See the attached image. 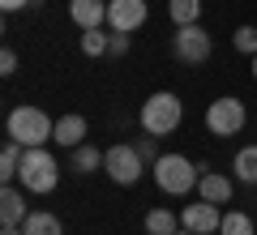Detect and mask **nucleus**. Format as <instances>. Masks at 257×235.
Wrapping results in <instances>:
<instances>
[{"label":"nucleus","instance_id":"bb28decb","mask_svg":"<svg viewBox=\"0 0 257 235\" xmlns=\"http://www.w3.org/2000/svg\"><path fill=\"white\" fill-rule=\"evenodd\" d=\"M0 235H26V231H22V226H5Z\"/></svg>","mask_w":257,"mask_h":235},{"label":"nucleus","instance_id":"20e7f679","mask_svg":"<svg viewBox=\"0 0 257 235\" xmlns=\"http://www.w3.org/2000/svg\"><path fill=\"white\" fill-rule=\"evenodd\" d=\"M180 120H184V103L176 99L172 90H159V94H150V99L142 103V128H146L150 137L176 133V128H180Z\"/></svg>","mask_w":257,"mask_h":235},{"label":"nucleus","instance_id":"39448f33","mask_svg":"<svg viewBox=\"0 0 257 235\" xmlns=\"http://www.w3.org/2000/svg\"><path fill=\"white\" fill-rule=\"evenodd\" d=\"M244 124H248V111H244V99H236V94H223L206 107V128L214 137H236Z\"/></svg>","mask_w":257,"mask_h":235},{"label":"nucleus","instance_id":"a878e982","mask_svg":"<svg viewBox=\"0 0 257 235\" xmlns=\"http://www.w3.org/2000/svg\"><path fill=\"white\" fill-rule=\"evenodd\" d=\"M22 5H30V0H0V9H5V13H18Z\"/></svg>","mask_w":257,"mask_h":235},{"label":"nucleus","instance_id":"f8f14e48","mask_svg":"<svg viewBox=\"0 0 257 235\" xmlns=\"http://www.w3.org/2000/svg\"><path fill=\"white\" fill-rule=\"evenodd\" d=\"M0 222L5 226H22L26 222V192L13 188V184H5V192H0Z\"/></svg>","mask_w":257,"mask_h":235},{"label":"nucleus","instance_id":"9d476101","mask_svg":"<svg viewBox=\"0 0 257 235\" xmlns=\"http://www.w3.org/2000/svg\"><path fill=\"white\" fill-rule=\"evenodd\" d=\"M69 18L82 30H99L107 26V0H69Z\"/></svg>","mask_w":257,"mask_h":235},{"label":"nucleus","instance_id":"0eeeda50","mask_svg":"<svg viewBox=\"0 0 257 235\" xmlns=\"http://www.w3.org/2000/svg\"><path fill=\"white\" fill-rule=\"evenodd\" d=\"M210 52H214V43H210V35L202 30V22H197V26H176L172 56L180 64H206V60H210Z\"/></svg>","mask_w":257,"mask_h":235},{"label":"nucleus","instance_id":"f3484780","mask_svg":"<svg viewBox=\"0 0 257 235\" xmlns=\"http://www.w3.org/2000/svg\"><path fill=\"white\" fill-rule=\"evenodd\" d=\"M167 13H172L176 26H197L202 22V0H172Z\"/></svg>","mask_w":257,"mask_h":235},{"label":"nucleus","instance_id":"dca6fc26","mask_svg":"<svg viewBox=\"0 0 257 235\" xmlns=\"http://www.w3.org/2000/svg\"><path fill=\"white\" fill-rule=\"evenodd\" d=\"M103 154H107V150H94V145H77L73 158H69V167H73L77 175H90V171H99V167H103Z\"/></svg>","mask_w":257,"mask_h":235},{"label":"nucleus","instance_id":"6e6552de","mask_svg":"<svg viewBox=\"0 0 257 235\" xmlns=\"http://www.w3.org/2000/svg\"><path fill=\"white\" fill-rule=\"evenodd\" d=\"M146 18H150L146 0H107V26L120 35H133L138 26H146Z\"/></svg>","mask_w":257,"mask_h":235},{"label":"nucleus","instance_id":"393cba45","mask_svg":"<svg viewBox=\"0 0 257 235\" xmlns=\"http://www.w3.org/2000/svg\"><path fill=\"white\" fill-rule=\"evenodd\" d=\"M138 154H142V158H146V163H155V158H159V154H155V137H142V141H138Z\"/></svg>","mask_w":257,"mask_h":235},{"label":"nucleus","instance_id":"4be33fe9","mask_svg":"<svg viewBox=\"0 0 257 235\" xmlns=\"http://www.w3.org/2000/svg\"><path fill=\"white\" fill-rule=\"evenodd\" d=\"M231 43H236V52L257 56V26H240L236 35H231Z\"/></svg>","mask_w":257,"mask_h":235},{"label":"nucleus","instance_id":"5701e85b","mask_svg":"<svg viewBox=\"0 0 257 235\" xmlns=\"http://www.w3.org/2000/svg\"><path fill=\"white\" fill-rule=\"evenodd\" d=\"M107 56H128V35L111 30V39H107Z\"/></svg>","mask_w":257,"mask_h":235},{"label":"nucleus","instance_id":"9b49d317","mask_svg":"<svg viewBox=\"0 0 257 235\" xmlns=\"http://www.w3.org/2000/svg\"><path fill=\"white\" fill-rule=\"evenodd\" d=\"M52 141H60L64 150H77V145H86V116H60L56 120V133H52Z\"/></svg>","mask_w":257,"mask_h":235},{"label":"nucleus","instance_id":"2eb2a0df","mask_svg":"<svg viewBox=\"0 0 257 235\" xmlns=\"http://www.w3.org/2000/svg\"><path fill=\"white\" fill-rule=\"evenodd\" d=\"M22 154H26V145L5 141V150H0V180H5V184L18 180V171H22Z\"/></svg>","mask_w":257,"mask_h":235},{"label":"nucleus","instance_id":"412c9836","mask_svg":"<svg viewBox=\"0 0 257 235\" xmlns=\"http://www.w3.org/2000/svg\"><path fill=\"white\" fill-rule=\"evenodd\" d=\"M107 39L111 35H103V26L99 30H86V35H82V52L86 56H107Z\"/></svg>","mask_w":257,"mask_h":235},{"label":"nucleus","instance_id":"423d86ee","mask_svg":"<svg viewBox=\"0 0 257 235\" xmlns=\"http://www.w3.org/2000/svg\"><path fill=\"white\" fill-rule=\"evenodd\" d=\"M103 171L111 175L116 184H124V188H133V184L142 180V171H146V158L138 154V145H111L107 154H103Z\"/></svg>","mask_w":257,"mask_h":235},{"label":"nucleus","instance_id":"aec40b11","mask_svg":"<svg viewBox=\"0 0 257 235\" xmlns=\"http://www.w3.org/2000/svg\"><path fill=\"white\" fill-rule=\"evenodd\" d=\"M219 235H253V218L248 214H223V226H219Z\"/></svg>","mask_w":257,"mask_h":235},{"label":"nucleus","instance_id":"c756f323","mask_svg":"<svg viewBox=\"0 0 257 235\" xmlns=\"http://www.w3.org/2000/svg\"><path fill=\"white\" fill-rule=\"evenodd\" d=\"M30 5H43V0H30Z\"/></svg>","mask_w":257,"mask_h":235},{"label":"nucleus","instance_id":"4468645a","mask_svg":"<svg viewBox=\"0 0 257 235\" xmlns=\"http://www.w3.org/2000/svg\"><path fill=\"white\" fill-rule=\"evenodd\" d=\"M22 231L26 235H64V226H60V218L47 214V209H30L26 222H22Z\"/></svg>","mask_w":257,"mask_h":235},{"label":"nucleus","instance_id":"a211bd4d","mask_svg":"<svg viewBox=\"0 0 257 235\" xmlns=\"http://www.w3.org/2000/svg\"><path fill=\"white\" fill-rule=\"evenodd\" d=\"M231 171H236V180L257 184V145H244V150H236V163H231Z\"/></svg>","mask_w":257,"mask_h":235},{"label":"nucleus","instance_id":"c85d7f7f","mask_svg":"<svg viewBox=\"0 0 257 235\" xmlns=\"http://www.w3.org/2000/svg\"><path fill=\"white\" fill-rule=\"evenodd\" d=\"M176 235H193V231H184V226H180V231H176Z\"/></svg>","mask_w":257,"mask_h":235},{"label":"nucleus","instance_id":"6ab92c4d","mask_svg":"<svg viewBox=\"0 0 257 235\" xmlns=\"http://www.w3.org/2000/svg\"><path fill=\"white\" fill-rule=\"evenodd\" d=\"M146 231L150 235H176L180 231V218H176L172 209H150L146 214Z\"/></svg>","mask_w":257,"mask_h":235},{"label":"nucleus","instance_id":"7ed1b4c3","mask_svg":"<svg viewBox=\"0 0 257 235\" xmlns=\"http://www.w3.org/2000/svg\"><path fill=\"white\" fill-rule=\"evenodd\" d=\"M18 184L35 197H47V192L60 184V167H56L52 150L47 145H35V150L22 154V171H18Z\"/></svg>","mask_w":257,"mask_h":235},{"label":"nucleus","instance_id":"ddd939ff","mask_svg":"<svg viewBox=\"0 0 257 235\" xmlns=\"http://www.w3.org/2000/svg\"><path fill=\"white\" fill-rule=\"evenodd\" d=\"M197 192H202V201H214V205H227L231 201V180L219 171H202V180H197Z\"/></svg>","mask_w":257,"mask_h":235},{"label":"nucleus","instance_id":"1a4fd4ad","mask_svg":"<svg viewBox=\"0 0 257 235\" xmlns=\"http://www.w3.org/2000/svg\"><path fill=\"white\" fill-rule=\"evenodd\" d=\"M180 226L193 231V235H214L223 226V214H219L214 201H197V205H184L180 209Z\"/></svg>","mask_w":257,"mask_h":235},{"label":"nucleus","instance_id":"b1692460","mask_svg":"<svg viewBox=\"0 0 257 235\" xmlns=\"http://www.w3.org/2000/svg\"><path fill=\"white\" fill-rule=\"evenodd\" d=\"M0 73H5V77H9V73H18V52H9V47L0 52Z\"/></svg>","mask_w":257,"mask_h":235},{"label":"nucleus","instance_id":"f03ea898","mask_svg":"<svg viewBox=\"0 0 257 235\" xmlns=\"http://www.w3.org/2000/svg\"><path fill=\"white\" fill-rule=\"evenodd\" d=\"M150 171H155L159 192H172V197L193 192V188H197V180H202V167H193L184 154H159L155 163H150Z\"/></svg>","mask_w":257,"mask_h":235},{"label":"nucleus","instance_id":"f257e3e1","mask_svg":"<svg viewBox=\"0 0 257 235\" xmlns=\"http://www.w3.org/2000/svg\"><path fill=\"white\" fill-rule=\"evenodd\" d=\"M9 141H18V145H26V150H35V145H47L52 141V133H56V120L47 116L43 107H13L9 111Z\"/></svg>","mask_w":257,"mask_h":235},{"label":"nucleus","instance_id":"cd10ccee","mask_svg":"<svg viewBox=\"0 0 257 235\" xmlns=\"http://www.w3.org/2000/svg\"><path fill=\"white\" fill-rule=\"evenodd\" d=\"M253 77H257V56H253Z\"/></svg>","mask_w":257,"mask_h":235}]
</instances>
